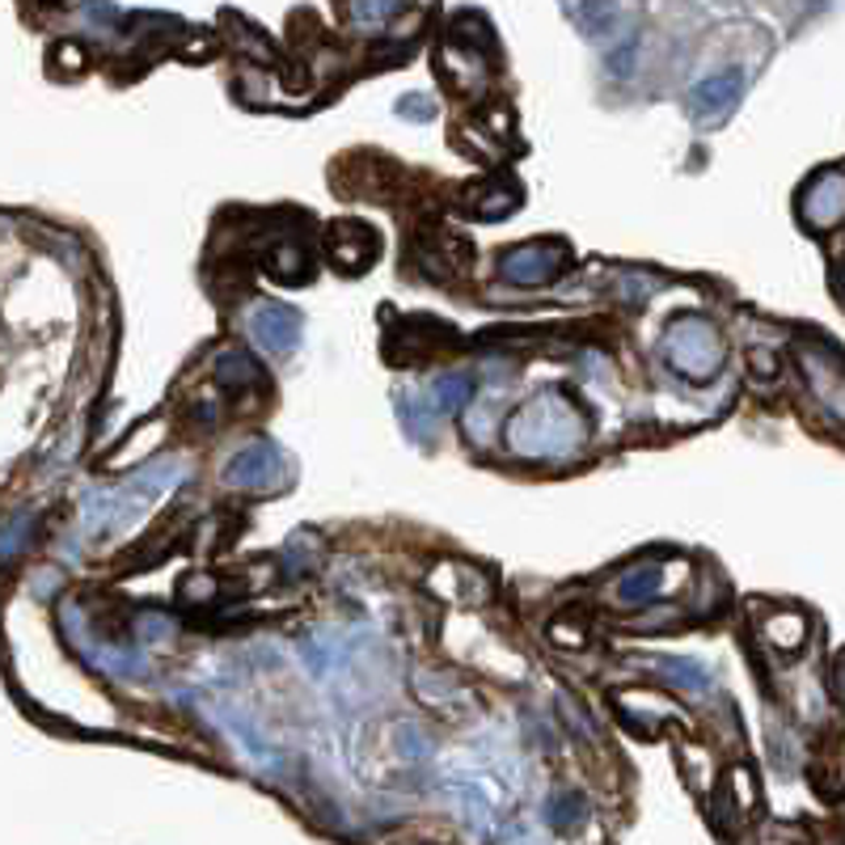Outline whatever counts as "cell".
Returning <instances> with one entry per match:
<instances>
[{
    "label": "cell",
    "instance_id": "603a6c76",
    "mask_svg": "<svg viewBox=\"0 0 845 845\" xmlns=\"http://www.w3.org/2000/svg\"><path fill=\"white\" fill-rule=\"evenodd\" d=\"M169 630H173V626H169L166 617H140V622H136V634H140L145 643H152V638H161V634Z\"/></svg>",
    "mask_w": 845,
    "mask_h": 845
},
{
    "label": "cell",
    "instance_id": "ac0fdd59",
    "mask_svg": "<svg viewBox=\"0 0 845 845\" xmlns=\"http://www.w3.org/2000/svg\"><path fill=\"white\" fill-rule=\"evenodd\" d=\"M305 254L296 250V246H284V250L275 254L271 258V271L279 275V279H288V284H296V279H305Z\"/></svg>",
    "mask_w": 845,
    "mask_h": 845
},
{
    "label": "cell",
    "instance_id": "30bf717a",
    "mask_svg": "<svg viewBox=\"0 0 845 845\" xmlns=\"http://www.w3.org/2000/svg\"><path fill=\"white\" fill-rule=\"evenodd\" d=\"M211 372H216V385H225V389H232V394H241V389H250V385H258V380H262V368H258V359H254L250 351H241V347H229V351H220Z\"/></svg>",
    "mask_w": 845,
    "mask_h": 845
},
{
    "label": "cell",
    "instance_id": "2e32d148",
    "mask_svg": "<svg viewBox=\"0 0 845 845\" xmlns=\"http://www.w3.org/2000/svg\"><path fill=\"white\" fill-rule=\"evenodd\" d=\"M765 634H769V643H774L778 652H799V643L807 638V622H803V613L782 609L769 617Z\"/></svg>",
    "mask_w": 845,
    "mask_h": 845
},
{
    "label": "cell",
    "instance_id": "277c9868",
    "mask_svg": "<svg viewBox=\"0 0 845 845\" xmlns=\"http://www.w3.org/2000/svg\"><path fill=\"white\" fill-rule=\"evenodd\" d=\"M803 377L812 385V394L837 422H845V356L833 342H807L799 347Z\"/></svg>",
    "mask_w": 845,
    "mask_h": 845
},
{
    "label": "cell",
    "instance_id": "9c48e42d",
    "mask_svg": "<svg viewBox=\"0 0 845 845\" xmlns=\"http://www.w3.org/2000/svg\"><path fill=\"white\" fill-rule=\"evenodd\" d=\"M330 254H335L338 267L359 271L364 262L377 258V232L368 229V225H359V220H342V225L330 229Z\"/></svg>",
    "mask_w": 845,
    "mask_h": 845
},
{
    "label": "cell",
    "instance_id": "6da1fadb",
    "mask_svg": "<svg viewBox=\"0 0 845 845\" xmlns=\"http://www.w3.org/2000/svg\"><path fill=\"white\" fill-rule=\"evenodd\" d=\"M588 436V419L579 415V406L558 401L554 394L533 398L507 419V444L525 457H563L570 448H579Z\"/></svg>",
    "mask_w": 845,
    "mask_h": 845
},
{
    "label": "cell",
    "instance_id": "d4e9b609",
    "mask_svg": "<svg viewBox=\"0 0 845 845\" xmlns=\"http://www.w3.org/2000/svg\"><path fill=\"white\" fill-rule=\"evenodd\" d=\"M748 364L757 368L760 377H769V372H778V359L769 356V351H748Z\"/></svg>",
    "mask_w": 845,
    "mask_h": 845
},
{
    "label": "cell",
    "instance_id": "cb8c5ba5",
    "mask_svg": "<svg viewBox=\"0 0 845 845\" xmlns=\"http://www.w3.org/2000/svg\"><path fill=\"white\" fill-rule=\"evenodd\" d=\"M504 845H549V842H546V837H537V833H533V828H525V824H516V828H511V833L504 837Z\"/></svg>",
    "mask_w": 845,
    "mask_h": 845
},
{
    "label": "cell",
    "instance_id": "ffe728a7",
    "mask_svg": "<svg viewBox=\"0 0 845 845\" xmlns=\"http://www.w3.org/2000/svg\"><path fill=\"white\" fill-rule=\"evenodd\" d=\"M398 115L415 119V123H427V119H436V102H427L422 93H406V98H398Z\"/></svg>",
    "mask_w": 845,
    "mask_h": 845
},
{
    "label": "cell",
    "instance_id": "3957f363",
    "mask_svg": "<svg viewBox=\"0 0 845 845\" xmlns=\"http://www.w3.org/2000/svg\"><path fill=\"white\" fill-rule=\"evenodd\" d=\"M567 262L570 250L563 241H528V246H516L499 258V271L516 288H546L567 271Z\"/></svg>",
    "mask_w": 845,
    "mask_h": 845
},
{
    "label": "cell",
    "instance_id": "7402d4cb",
    "mask_svg": "<svg viewBox=\"0 0 845 845\" xmlns=\"http://www.w3.org/2000/svg\"><path fill=\"white\" fill-rule=\"evenodd\" d=\"M195 596H199V600H211V596H216V584H211L208 575H203V579L190 575L187 584H182V600H195Z\"/></svg>",
    "mask_w": 845,
    "mask_h": 845
},
{
    "label": "cell",
    "instance_id": "e0dca14e",
    "mask_svg": "<svg viewBox=\"0 0 845 845\" xmlns=\"http://www.w3.org/2000/svg\"><path fill=\"white\" fill-rule=\"evenodd\" d=\"M469 398H474V380L465 377V372H444V377H436V385H431V401H436L440 410H465Z\"/></svg>",
    "mask_w": 845,
    "mask_h": 845
},
{
    "label": "cell",
    "instance_id": "7a4b0ae2",
    "mask_svg": "<svg viewBox=\"0 0 845 845\" xmlns=\"http://www.w3.org/2000/svg\"><path fill=\"white\" fill-rule=\"evenodd\" d=\"M664 356L685 380H710L727 359V347L706 317H676L664 338Z\"/></svg>",
    "mask_w": 845,
    "mask_h": 845
},
{
    "label": "cell",
    "instance_id": "5b68a950",
    "mask_svg": "<svg viewBox=\"0 0 845 845\" xmlns=\"http://www.w3.org/2000/svg\"><path fill=\"white\" fill-rule=\"evenodd\" d=\"M225 483L237 490H284L292 483L288 461L279 453V444L271 440H254L250 448H241L229 465H225Z\"/></svg>",
    "mask_w": 845,
    "mask_h": 845
},
{
    "label": "cell",
    "instance_id": "d6986e66",
    "mask_svg": "<svg viewBox=\"0 0 845 845\" xmlns=\"http://www.w3.org/2000/svg\"><path fill=\"white\" fill-rule=\"evenodd\" d=\"M398 753L406 760H427V753H431V748H427V736H422L415 723H406L398 732Z\"/></svg>",
    "mask_w": 845,
    "mask_h": 845
},
{
    "label": "cell",
    "instance_id": "484cf974",
    "mask_svg": "<svg viewBox=\"0 0 845 845\" xmlns=\"http://www.w3.org/2000/svg\"><path fill=\"white\" fill-rule=\"evenodd\" d=\"M833 694L845 697V655H837V664H833Z\"/></svg>",
    "mask_w": 845,
    "mask_h": 845
},
{
    "label": "cell",
    "instance_id": "5bb4252c",
    "mask_svg": "<svg viewBox=\"0 0 845 845\" xmlns=\"http://www.w3.org/2000/svg\"><path fill=\"white\" fill-rule=\"evenodd\" d=\"M659 584H664V570L643 563V567L626 570V575L617 579V600H622V605H643V600H652L655 592H659Z\"/></svg>",
    "mask_w": 845,
    "mask_h": 845
},
{
    "label": "cell",
    "instance_id": "8fae6325",
    "mask_svg": "<svg viewBox=\"0 0 845 845\" xmlns=\"http://www.w3.org/2000/svg\"><path fill=\"white\" fill-rule=\"evenodd\" d=\"M436 419H440V410H436V406H427V401L415 398V394H398V422H401V431H406L410 440H419V444L431 440Z\"/></svg>",
    "mask_w": 845,
    "mask_h": 845
},
{
    "label": "cell",
    "instance_id": "7c38bea8",
    "mask_svg": "<svg viewBox=\"0 0 845 845\" xmlns=\"http://www.w3.org/2000/svg\"><path fill=\"white\" fill-rule=\"evenodd\" d=\"M655 668L668 676L676 689H685V694H706V689L715 685V680H710V668H706L702 659H685V655H673V659H659Z\"/></svg>",
    "mask_w": 845,
    "mask_h": 845
},
{
    "label": "cell",
    "instance_id": "9a60e30c",
    "mask_svg": "<svg viewBox=\"0 0 845 845\" xmlns=\"http://www.w3.org/2000/svg\"><path fill=\"white\" fill-rule=\"evenodd\" d=\"M453 795H457V803H461L465 824L483 837L486 828H490V799L483 795V786H478V782H453Z\"/></svg>",
    "mask_w": 845,
    "mask_h": 845
},
{
    "label": "cell",
    "instance_id": "4316f807",
    "mask_svg": "<svg viewBox=\"0 0 845 845\" xmlns=\"http://www.w3.org/2000/svg\"><path fill=\"white\" fill-rule=\"evenodd\" d=\"M842 292H845V275H842Z\"/></svg>",
    "mask_w": 845,
    "mask_h": 845
},
{
    "label": "cell",
    "instance_id": "52a82bcc",
    "mask_svg": "<svg viewBox=\"0 0 845 845\" xmlns=\"http://www.w3.org/2000/svg\"><path fill=\"white\" fill-rule=\"evenodd\" d=\"M246 330H250V338L258 342V347H267V351H275V356H284V351H292L296 342H300V314H296L292 305L262 300V305H254Z\"/></svg>",
    "mask_w": 845,
    "mask_h": 845
},
{
    "label": "cell",
    "instance_id": "44dd1931",
    "mask_svg": "<svg viewBox=\"0 0 845 845\" xmlns=\"http://www.w3.org/2000/svg\"><path fill=\"white\" fill-rule=\"evenodd\" d=\"M511 199H516V195H504V190H490L486 199H478V208H474V216H483V220H499V216H507V211L516 208Z\"/></svg>",
    "mask_w": 845,
    "mask_h": 845
},
{
    "label": "cell",
    "instance_id": "8992f818",
    "mask_svg": "<svg viewBox=\"0 0 845 845\" xmlns=\"http://www.w3.org/2000/svg\"><path fill=\"white\" fill-rule=\"evenodd\" d=\"M739 93H744V68H723L715 77H706V81H697L689 89V115H694V123L702 127H715L723 123L732 110H736Z\"/></svg>",
    "mask_w": 845,
    "mask_h": 845
},
{
    "label": "cell",
    "instance_id": "ba28073f",
    "mask_svg": "<svg viewBox=\"0 0 845 845\" xmlns=\"http://www.w3.org/2000/svg\"><path fill=\"white\" fill-rule=\"evenodd\" d=\"M845 216V178L842 173H821L803 190V220L812 229H833Z\"/></svg>",
    "mask_w": 845,
    "mask_h": 845
},
{
    "label": "cell",
    "instance_id": "4fadbf2b",
    "mask_svg": "<svg viewBox=\"0 0 845 845\" xmlns=\"http://www.w3.org/2000/svg\"><path fill=\"white\" fill-rule=\"evenodd\" d=\"M546 821L549 828H558V833H575L579 824L588 821V803H584V795H575V791H554L546 803Z\"/></svg>",
    "mask_w": 845,
    "mask_h": 845
}]
</instances>
